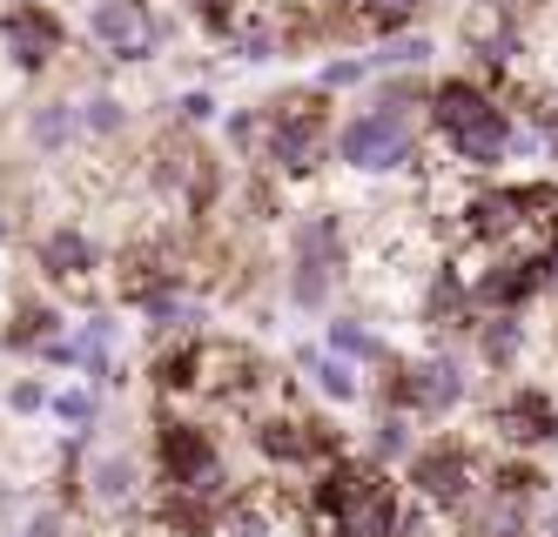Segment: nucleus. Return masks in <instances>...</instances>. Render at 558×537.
Here are the masks:
<instances>
[{
    "label": "nucleus",
    "mask_w": 558,
    "mask_h": 537,
    "mask_svg": "<svg viewBox=\"0 0 558 537\" xmlns=\"http://www.w3.org/2000/svg\"><path fill=\"white\" fill-rule=\"evenodd\" d=\"M337 161L356 175H397L424 161V142H417V101H371L356 108L343 129H337Z\"/></svg>",
    "instance_id": "nucleus-1"
},
{
    "label": "nucleus",
    "mask_w": 558,
    "mask_h": 537,
    "mask_svg": "<svg viewBox=\"0 0 558 537\" xmlns=\"http://www.w3.org/2000/svg\"><path fill=\"white\" fill-rule=\"evenodd\" d=\"M330 95L303 88V95H276L263 108V161L276 175H316L324 161V135H330Z\"/></svg>",
    "instance_id": "nucleus-2"
},
{
    "label": "nucleus",
    "mask_w": 558,
    "mask_h": 537,
    "mask_svg": "<svg viewBox=\"0 0 558 537\" xmlns=\"http://www.w3.org/2000/svg\"><path fill=\"white\" fill-rule=\"evenodd\" d=\"M485 464H477V450L464 437H430L417 443V457L404 464V484H411V498H424L430 511H451L464 517L477 504V490H485Z\"/></svg>",
    "instance_id": "nucleus-3"
},
{
    "label": "nucleus",
    "mask_w": 558,
    "mask_h": 537,
    "mask_svg": "<svg viewBox=\"0 0 558 537\" xmlns=\"http://www.w3.org/2000/svg\"><path fill=\"white\" fill-rule=\"evenodd\" d=\"M464 363L458 356H404V363H390V390L384 403L390 410H404V417H451V410L464 403Z\"/></svg>",
    "instance_id": "nucleus-4"
},
{
    "label": "nucleus",
    "mask_w": 558,
    "mask_h": 537,
    "mask_svg": "<svg viewBox=\"0 0 558 537\" xmlns=\"http://www.w3.org/2000/svg\"><path fill=\"white\" fill-rule=\"evenodd\" d=\"M88 40L108 61H155L169 48V21L148 0H101V8H88Z\"/></svg>",
    "instance_id": "nucleus-5"
},
{
    "label": "nucleus",
    "mask_w": 558,
    "mask_h": 537,
    "mask_svg": "<svg viewBox=\"0 0 558 537\" xmlns=\"http://www.w3.org/2000/svg\"><path fill=\"white\" fill-rule=\"evenodd\" d=\"M0 54H8L21 74H41L61 54V14H48L41 0H14L0 8Z\"/></svg>",
    "instance_id": "nucleus-6"
},
{
    "label": "nucleus",
    "mask_w": 558,
    "mask_h": 537,
    "mask_svg": "<svg viewBox=\"0 0 558 537\" xmlns=\"http://www.w3.org/2000/svg\"><path fill=\"white\" fill-rule=\"evenodd\" d=\"M34 263H41V276L61 282V289H88L95 269H101L95 235H88V229H74V222H54L41 242H34Z\"/></svg>",
    "instance_id": "nucleus-7"
},
{
    "label": "nucleus",
    "mask_w": 558,
    "mask_h": 537,
    "mask_svg": "<svg viewBox=\"0 0 558 537\" xmlns=\"http://www.w3.org/2000/svg\"><path fill=\"white\" fill-rule=\"evenodd\" d=\"M492 430H498V443H511V450L551 443V437H558V403H551V390H511V396L492 410Z\"/></svg>",
    "instance_id": "nucleus-8"
},
{
    "label": "nucleus",
    "mask_w": 558,
    "mask_h": 537,
    "mask_svg": "<svg viewBox=\"0 0 558 537\" xmlns=\"http://www.w3.org/2000/svg\"><path fill=\"white\" fill-rule=\"evenodd\" d=\"M492 108H498V95L477 74H451V81H437V88H430V129L451 142L458 129H471V121L492 114Z\"/></svg>",
    "instance_id": "nucleus-9"
},
{
    "label": "nucleus",
    "mask_w": 558,
    "mask_h": 537,
    "mask_svg": "<svg viewBox=\"0 0 558 537\" xmlns=\"http://www.w3.org/2000/svg\"><path fill=\"white\" fill-rule=\"evenodd\" d=\"M296 263H324V269H337V276H343L350 242H343V222H337L330 209H316V216H303V222H296Z\"/></svg>",
    "instance_id": "nucleus-10"
},
{
    "label": "nucleus",
    "mask_w": 558,
    "mask_h": 537,
    "mask_svg": "<svg viewBox=\"0 0 558 537\" xmlns=\"http://www.w3.org/2000/svg\"><path fill=\"white\" fill-rule=\"evenodd\" d=\"M135 477H142L135 457H95V471L82 477L88 484V504L95 511H129L135 504Z\"/></svg>",
    "instance_id": "nucleus-11"
},
{
    "label": "nucleus",
    "mask_w": 558,
    "mask_h": 537,
    "mask_svg": "<svg viewBox=\"0 0 558 537\" xmlns=\"http://www.w3.org/2000/svg\"><path fill=\"white\" fill-rule=\"evenodd\" d=\"M545 484H551V477H545L532 457H518V450H511V457H498L492 477H485L492 498H511V504H538V498H545Z\"/></svg>",
    "instance_id": "nucleus-12"
},
{
    "label": "nucleus",
    "mask_w": 558,
    "mask_h": 537,
    "mask_svg": "<svg viewBox=\"0 0 558 537\" xmlns=\"http://www.w3.org/2000/svg\"><path fill=\"white\" fill-rule=\"evenodd\" d=\"M477 356H485L492 369H511L518 356H525V316H477Z\"/></svg>",
    "instance_id": "nucleus-13"
},
{
    "label": "nucleus",
    "mask_w": 558,
    "mask_h": 537,
    "mask_svg": "<svg viewBox=\"0 0 558 537\" xmlns=\"http://www.w3.org/2000/svg\"><path fill=\"white\" fill-rule=\"evenodd\" d=\"M27 135H34V148H48V155L74 148V135H82V101H41L27 114Z\"/></svg>",
    "instance_id": "nucleus-14"
},
{
    "label": "nucleus",
    "mask_w": 558,
    "mask_h": 537,
    "mask_svg": "<svg viewBox=\"0 0 558 537\" xmlns=\"http://www.w3.org/2000/svg\"><path fill=\"white\" fill-rule=\"evenodd\" d=\"M0 343H8V350H48V343H61V309L54 303H21Z\"/></svg>",
    "instance_id": "nucleus-15"
},
{
    "label": "nucleus",
    "mask_w": 558,
    "mask_h": 537,
    "mask_svg": "<svg viewBox=\"0 0 558 537\" xmlns=\"http://www.w3.org/2000/svg\"><path fill=\"white\" fill-rule=\"evenodd\" d=\"M417 8H424V0H356L350 27H364L371 40H397V34L417 21Z\"/></svg>",
    "instance_id": "nucleus-16"
},
{
    "label": "nucleus",
    "mask_w": 558,
    "mask_h": 537,
    "mask_svg": "<svg viewBox=\"0 0 558 537\" xmlns=\"http://www.w3.org/2000/svg\"><path fill=\"white\" fill-rule=\"evenodd\" d=\"M303 369H310L316 396H330V403H356V396H364V383H356L350 356H337V350H316V356H303Z\"/></svg>",
    "instance_id": "nucleus-17"
},
{
    "label": "nucleus",
    "mask_w": 558,
    "mask_h": 537,
    "mask_svg": "<svg viewBox=\"0 0 558 537\" xmlns=\"http://www.w3.org/2000/svg\"><path fill=\"white\" fill-rule=\"evenodd\" d=\"M155 390H162V396L203 390V343H182V350H162V356H155Z\"/></svg>",
    "instance_id": "nucleus-18"
},
{
    "label": "nucleus",
    "mask_w": 558,
    "mask_h": 537,
    "mask_svg": "<svg viewBox=\"0 0 558 537\" xmlns=\"http://www.w3.org/2000/svg\"><path fill=\"white\" fill-rule=\"evenodd\" d=\"M330 350H337V356H350V363H404V356H390V350H384V343H377L356 316H337V322H330Z\"/></svg>",
    "instance_id": "nucleus-19"
},
{
    "label": "nucleus",
    "mask_w": 558,
    "mask_h": 537,
    "mask_svg": "<svg viewBox=\"0 0 558 537\" xmlns=\"http://www.w3.org/2000/svg\"><path fill=\"white\" fill-rule=\"evenodd\" d=\"M390 457H417V437H411V417L404 410H384L377 417V430H371V464H390Z\"/></svg>",
    "instance_id": "nucleus-20"
},
{
    "label": "nucleus",
    "mask_w": 558,
    "mask_h": 537,
    "mask_svg": "<svg viewBox=\"0 0 558 537\" xmlns=\"http://www.w3.org/2000/svg\"><path fill=\"white\" fill-rule=\"evenodd\" d=\"M330 282H337V269H324V263H290V303L296 309H324Z\"/></svg>",
    "instance_id": "nucleus-21"
},
{
    "label": "nucleus",
    "mask_w": 558,
    "mask_h": 537,
    "mask_svg": "<svg viewBox=\"0 0 558 537\" xmlns=\"http://www.w3.org/2000/svg\"><path fill=\"white\" fill-rule=\"evenodd\" d=\"M122 129H129V108L114 101V95H88V101H82V135L108 142V135H122Z\"/></svg>",
    "instance_id": "nucleus-22"
},
{
    "label": "nucleus",
    "mask_w": 558,
    "mask_h": 537,
    "mask_svg": "<svg viewBox=\"0 0 558 537\" xmlns=\"http://www.w3.org/2000/svg\"><path fill=\"white\" fill-rule=\"evenodd\" d=\"M424 61H430L424 34H397V40H384V48L371 54V68H424Z\"/></svg>",
    "instance_id": "nucleus-23"
},
{
    "label": "nucleus",
    "mask_w": 558,
    "mask_h": 537,
    "mask_svg": "<svg viewBox=\"0 0 558 537\" xmlns=\"http://www.w3.org/2000/svg\"><path fill=\"white\" fill-rule=\"evenodd\" d=\"M235 54H243V61H269L276 54V21L243 14V21H235Z\"/></svg>",
    "instance_id": "nucleus-24"
},
{
    "label": "nucleus",
    "mask_w": 558,
    "mask_h": 537,
    "mask_svg": "<svg viewBox=\"0 0 558 537\" xmlns=\"http://www.w3.org/2000/svg\"><path fill=\"white\" fill-rule=\"evenodd\" d=\"M371 54H350V61H324V74H316V88L337 95V88H356V81H371Z\"/></svg>",
    "instance_id": "nucleus-25"
},
{
    "label": "nucleus",
    "mask_w": 558,
    "mask_h": 537,
    "mask_svg": "<svg viewBox=\"0 0 558 537\" xmlns=\"http://www.w3.org/2000/svg\"><path fill=\"white\" fill-rule=\"evenodd\" d=\"M54 417L74 424V437H88V424H95V396H88V390H61V396H54Z\"/></svg>",
    "instance_id": "nucleus-26"
},
{
    "label": "nucleus",
    "mask_w": 558,
    "mask_h": 537,
    "mask_svg": "<svg viewBox=\"0 0 558 537\" xmlns=\"http://www.w3.org/2000/svg\"><path fill=\"white\" fill-rule=\"evenodd\" d=\"M175 114H182V129H209V121H216V95L209 88H189L175 101Z\"/></svg>",
    "instance_id": "nucleus-27"
},
{
    "label": "nucleus",
    "mask_w": 558,
    "mask_h": 537,
    "mask_svg": "<svg viewBox=\"0 0 558 537\" xmlns=\"http://www.w3.org/2000/svg\"><path fill=\"white\" fill-rule=\"evenodd\" d=\"M8 403L21 410V417H34V410H54V390H48V383H34V377H21V383L8 390Z\"/></svg>",
    "instance_id": "nucleus-28"
},
{
    "label": "nucleus",
    "mask_w": 558,
    "mask_h": 537,
    "mask_svg": "<svg viewBox=\"0 0 558 537\" xmlns=\"http://www.w3.org/2000/svg\"><path fill=\"white\" fill-rule=\"evenodd\" d=\"M14 537H68V524H61V511H34L14 524Z\"/></svg>",
    "instance_id": "nucleus-29"
},
{
    "label": "nucleus",
    "mask_w": 558,
    "mask_h": 537,
    "mask_svg": "<svg viewBox=\"0 0 558 537\" xmlns=\"http://www.w3.org/2000/svg\"><path fill=\"white\" fill-rule=\"evenodd\" d=\"M551 296H558V263H551Z\"/></svg>",
    "instance_id": "nucleus-30"
},
{
    "label": "nucleus",
    "mask_w": 558,
    "mask_h": 537,
    "mask_svg": "<svg viewBox=\"0 0 558 537\" xmlns=\"http://www.w3.org/2000/svg\"><path fill=\"white\" fill-rule=\"evenodd\" d=\"M551 161H558V135H551Z\"/></svg>",
    "instance_id": "nucleus-31"
},
{
    "label": "nucleus",
    "mask_w": 558,
    "mask_h": 537,
    "mask_svg": "<svg viewBox=\"0 0 558 537\" xmlns=\"http://www.w3.org/2000/svg\"><path fill=\"white\" fill-rule=\"evenodd\" d=\"M82 8H101V0H82Z\"/></svg>",
    "instance_id": "nucleus-32"
},
{
    "label": "nucleus",
    "mask_w": 558,
    "mask_h": 537,
    "mask_svg": "<svg viewBox=\"0 0 558 537\" xmlns=\"http://www.w3.org/2000/svg\"><path fill=\"white\" fill-rule=\"evenodd\" d=\"M343 8H356V0H343Z\"/></svg>",
    "instance_id": "nucleus-33"
},
{
    "label": "nucleus",
    "mask_w": 558,
    "mask_h": 537,
    "mask_svg": "<svg viewBox=\"0 0 558 537\" xmlns=\"http://www.w3.org/2000/svg\"><path fill=\"white\" fill-rule=\"evenodd\" d=\"M551 443H558V437H551Z\"/></svg>",
    "instance_id": "nucleus-34"
}]
</instances>
